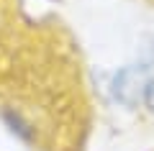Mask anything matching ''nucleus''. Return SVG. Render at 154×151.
Listing matches in <instances>:
<instances>
[{"label": "nucleus", "mask_w": 154, "mask_h": 151, "mask_svg": "<svg viewBox=\"0 0 154 151\" xmlns=\"http://www.w3.org/2000/svg\"><path fill=\"white\" fill-rule=\"evenodd\" d=\"M0 115L38 151H80L88 97L75 44L21 0H0Z\"/></svg>", "instance_id": "nucleus-1"}, {"label": "nucleus", "mask_w": 154, "mask_h": 151, "mask_svg": "<svg viewBox=\"0 0 154 151\" xmlns=\"http://www.w3.org/2000/svg\"><path fill=\"white\" fill-rule=\"evenodd\" d=\"M146 3H152V5H154V0H146Z\"/></svg>", "instance_id": "nucleus-3"}, {"label": "nucleus", "mask_w": 154, "mask_h": 151, "mask_svg": "<svg viewBox=\"0 0 154 151\" xmlns=\"http://www.w3.org/2000/svg\"><path fill=\"white\" fill-rule=\"evenodd\" d=\"M144 103H146V108L154 113V77L144 85Z\"/></svg>", "instance_id": "nucleus-2"}]
</instances>
